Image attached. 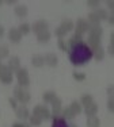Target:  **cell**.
<instances>
[{
  "label": "cell",
  "mask_w": 114,
  "mask_h": 127,
  "mask_svg": "<svg viewBox=\"0 0 114 127\" xmlns=\"http://www.w3.org/2000/svg\"><path fill=\"white\" fill-rule=\"evenodd\" d=\"M92 57H94L92 56V50L90 49L88 45L84 43V42L75 47H72L69 50V60L75 66H80L83 64L88 62Z\"/></svg>",
  "instance_id": "1"
},
{
  "label": "cell",
  "mask_w": 114,
  "mask_h": 127,
  "mask_svg": "<svg viewBox=\"0 0 114 127\" xmlns=\"http://www.w3.org/2000/svg\"><path fill=\"white\" fill-rule=\"evenodd\" d=\"M14 97L16 101L22 103V104H26V103L30 101V93L22 87H16L14 89Z\"/></svg>",
  "instance_id": "2"
},
{
  "label": "cell",
  "mask_w": 114,
  "mask_h": 127,
  "mask_svg": "<svg viewBox=\"0 0 114 127\" xmlns=\"http://www.w3.org/2000/svg\"><path fill=\"white\" fill-rule=\"evenodd\" d=\"M16 80H18V84H19V87H22V88H26V87H29V85H30V77H29L27 69L20 68L19 70L16 72Z\"/></svg>",
  "instance_id": "3"
},
{
  "label": "cell",
  "mask_w": 114,
  "mask_h": 127,
  "mask_svg": "<svg viewBox=\"0 0 114 127\" xmlns=\"http://www.w3.org/2000/svg\"><path fill=\"white\" fill-rule=\"evenodd\" d=\"M33 115H35V116L41 118V119H44V120H48L52 116V112H50V111L48 110V107H45V105H35L34 110H33Z\"/></svg>",
  "instance_id": "4"
},
{
  "label": "cell",
  "mask_w": 114,
  "mask_h": 127,
  "mask_svg": "<svg viewBox=\"0 0 114 127\" xmlns=\"http://www.w3.org/2000/svg\"><path fill=\"white\" fill-rule=\"evenodd\" d=\"M0 81L3 84H11L12 83V72L10 70L7 65L0 66Z\"/></svg>",
  "instance_id": "5"
},
{
  "label": "cell",
  "mask_w": 114,
  "mask_h": 127,
  "mask_svg": "<svg viewBox=\"0 0 114 127\" xmlns=\"http://www.w3.org/2000/svg\"><path fill=\"white\" fill-rule=\"evenodd\" d=\"M88 29H90V23H88V20H86V19H77V22H76V25H75V34H79V35H83L84 32L88 31Z\"/></svg>",
  "instance_id": "6"
},
{
  "label": "cell",
  "mask_w": 114,
  "mask_h": 127,
  "mask_svg": "<svg viewBox=\"0 0 114 127\" xmlns=\"http://www.w3.org/2000/svg\"><path fill=\"white\" fill-rule=\"evenodd\" d=\"M49 29V23L46 20H37L34 25L31 26V31H34L35 34H40V32H44V31H48Z\"/></svg>",
  "instance_id": "7"
},
{
  "label": "cell",
  "mask_w": 114,
  "mask_h": 127,
  "mask_svg": "<svg viewBox=\"0 0 114 127\" xmlns=\"http://www.w3.org/2000/svg\"><path fill=\"white\" fill-rule=\"evenodd\" d=\"M87 45H88V47H90L92 51H95L98 47H101V38L92 37V35H88V38H87Z\"/></svg>",
  "instance_id": "8"
},
{
  "label": "cell",
  "mask_w": 114,
  "mask_h": 127,
  "mask_svg": "<svg viewBox=\"0 0 114 127\" xmlns=\"http://www.w3.org/2000/svg\"><path fill=\"white\" fill-rule=\"evenodd\" d=\"M8 38H10L11 42H14V43H18V42H20V39H22V34H20V31L18 29H12L8 31Z\"/></svg>",
  "instance_id": "9"
},
{
  "label": "cell",
  "mask_w": 114,
  "mask_h": 127,
  "mask_svg": "<svg viewBox=\"0 0 114 127\" xmlns=\"http://www.w3.org/2000/svg\"><path fill=\"white\" fill-rule=\"evenodd\" d=\"M102 34H103V29L101 27V25H90L88 29V35H92V37H98L101 38Z\"/></svg>",
  "instance_id": "10"
},
{
  "label": "cell",
  "mask_w": 114,
  "mask_h": 127,
  "mask_svg": "<svg viewBox=\"0 0 114 127\" xmlns=\"http://www.w3.org/2000/svg\"><path fill=\"white\" fill-rule=\"evenodd\" d=\"M83 43V35H79V34H73L72 37L68 39V47H69V50L72 47L77 46V45Z\"/></svg>",
  "instance_id": "11"
},
{
  "label": "cell",
  "mask_w": 114,
  "mask_h": 127,
  "mask_svg": "<svg viewBox=\"0 0 114 127\" xmlns=\"http://www.w3.org/2000/svg\"><path fill=\"white\" fill-rule=\"evenodd\" d=\"M8 68H10V70L12 72V73H16L18 70L20 69V61L18 57H11L10 58V62H8Z\"/></svg>",
  "instance_id": "12"
},
{
  "label": "cell",
  "mask_w": 114,
  "mask_h": 127,
  "mask_svg": "<svg viewBox=\"0 0 114 127\" xmlns=\"http://www.w3.org/2000/svg\"><path fill=\"white\" fill-rule=\"evenodd\" d=\"M15 112H16V116L19 118V119H22V120L29 119V118H30V112H29V110L25 107V105L18 107L16 110H15Z\"/></svg>",
  "instance_id": "13"
},
{
  "label": "cell",
  "mask_w": 114,
  "mask_h": 127,
  "mask_svg": "<svg viewBox=\"0 0 114 127\" xmlns=\"http://www.w3.org/2000/svg\"><path fill=\"white\" fill-rule=\"evenodd\" d=\"M45 64L49 66H52V68H55V66H57V64H58V58H57L56 54L53 53H49L45 56Z\"/></svg>",
  "instance_id": "14"
},
{
  "label": "cell",
  "mask_w": 114,
  "mask_h": 127,
  "mask_svg": "<svg viewBox=\"0 0 114 127\" xmlns=\"http://www.w3.org/2000/svg\"><path fill=\"white\" fill-rule=\"evenodd\" d=\"M60 29L62 30V31L67 34V32H69L71 30H73V27H75V25H73V22L72 20H69V19H65V20H62L61 22V25L58 26Z\"/></svg>",
  "instance_id": "15"
},
{
  "label": "cell",
  "mask_w": 114,
  "mask_h": 127,
  "mask_svg": "<svg viewBox=\"0 0 114 127\" xmlns=\"http://www.w3.org/2000/svg\"><path fill=\"white\" fill-rule=\"evenodd\" d=\"M31 64H33V66H35V68H41V66L45 65V57L40 56V54H35V56H33V58H31Z\"/></svg>",
  "instance_id": "16"
},
{
  "label": "cell",
  "mask_w": 114,
  "mask_h": 127,
  "mask_svg": "<svg viewBox=\"0 0 114 127\" xmlns=\"http://www.w3.org/2000/svg\"><path fill=\"white\" fill-rule=\"evenodd\" d=\"M86 110H84V112L87 116H95L98 112V104L97 103H92V104H90V105H87V107H84Z\"/></svg>",
  "instance_id": "17"
},
{
  "label": "cell",
  "mask_w": 114,
  "mask_h": 127,
  "mask_svg": "<svg viewBox=\"0 0 114 127\" xmlns=\"http://www.w3.org/2000/svg\"><path fill=\"white\" fill-rule=\"evenodd\" d=\"M14 11H15V15L19 18H25L27 15V7L26 5H16L14 8Z\"/></svg>",
  "instance_id": "18"
},
{
  "label": "cell",
  "mask_w": 114,
  "mask_h": 127,
  "mask_svg": "<svg viewBox=\"0 0 114 127\" xmlns=\"http://www.w3.org/2000/svg\"><path fill=\"white\" fill-rule=\"evenodd\" d=\"M50 37H52V34L49 31H44V32L37 34V41L41 42V43H46L48 41H50Z\"/></svg>",
  "instance_id": "19"
},
{
  "label": "cell",
  "mask_w": 114,
  "mask_h": 127,
  "mask_svg": "<svg viewBox=\"0 0 114 127\" xmlns=\"http://www.w3.org/2000/svg\"><path fill=\"white\" fill-rule=\"evenodd\" d=\"M101 126V120L98 116H88L87 119V127H99Z\"/></svg>",
  "instance_id": "20"
},
{
  "label": "cell",
  "mask_w": 114,
  "mask_h": 127,
  "mask_svg": "<svg viewBox=\"0 0 114 127\" xmlns=\"http://www.w3.org/2000/svg\"><path fill=\"white\" fill-rule=\"evenodd\" d=\"M75 116H76V115L73 114V111H72L69 107L62 108V111H61V118L62 119H73Z\"/></svg>",
  "instance_id": "21"
},
{
  "label": "cell",
  "mask_w": 114,
  "mask_h": 127,
  "mask_svg": "<svg viewBox=\"0 0 114 127\" xmlns=\"http://www.w3.org/2000/svg\"><path fill=\"white\" fill-rule=\"evenodd\" d=\"M92 56H94V58L97 60V61H102L103 60V57H105V49L103 47H98L95 51H92Z\"/></svg>",
  "instance_id": "22"
},
{
  "label": "cell",
  "mask_w": 114,
  "mask_h": 127,
  "mask_svg": "<svg viewBox=\"0 0 114 127\" xmlns=\"http://www.w3.org/2000/svg\"><path fill=\"white\" fill-rule=\"evenodd\" d=\"M94 12H95V15H97L98 18H99V20H107V18H109L107 11L103 10V8H98V10H95Z\"/></svg>",
  "instance_id": "23"
},
{
  "label": "cell",
  "mask_w": 114,
  "mask_h": 127,
  "mask_svg": "<svg viewBox=\"0 0 114 127\" xmlns=\"http://www.w3.org/2000/svg\"><path fill=\"white\" fill-rule=\"evenodd\" d=\"M69 108H71L72 111H73V114H75V115L82 114V104H80L79 101H72V103H71V105H69Z\"/></svg>",
  "instance_id": "24"
},
{
  "label": "cell",
  "mask_w": 114,
  "mask_h": 127,
  "mask_svg": "<svg viewBox=\"0 0 114 127\" xmlns=\"http://www.w3.org/2000/svg\"><path fill=\"white\" fill-rule=\"evenodd\" d=\"M92 103H94V99H92L91 95H83L82 99H80V104L84 105V107H87V105H90V104H92Z\"/></svg>",
  "instance_id": "25"
},
{
  "label": "cell",
  "mask_w": 114,
  "mask_h": 127,
  "mask_svg": "<svg viewBox=\"0 0 114 127\" xmlns=\"http://www.w3.org/2000/svg\"><path fill=\"white\" fill-rule=\"evenodd\" d=\"M87 19H88V23H90V25H99V23H101L99 18H98L97 15H95V12H94V11L88 14V16H87Z\"/></svg>",
  "instance_id": "26"
},
{
  "label": "cell",
  "mask_w": 114,
  "mask_h": 127,
  "mask_svg": "<svg viewBox=\"0 0 114 127\" xmlns=\"http://www.w3.org/2000/svg\"><path fill=\"white\" fill-rule=\"evenodd\" d=\"M57 46L61 51H69V47H68V42L64 41V38H58L57 41Z\"/></svg>",
  "instance_id": "27"
},
{
  "label": "cell",
  "mask_w": 114,
  "mask_h": 127,
  "mask_svg": "<svg viewBox=\"0 0 114 127\" xmlns=\"http://www.w3.org/2000/svg\"><path fill=\"white\" fill-rule=\"evenodd\" d=\"M18 30L20 31L22 35H26V34H29V32L31 31V26H30L29 23H22V25L18 27Z\"/></svg>",
  "instance_id": "28"
},
{
  "label": "cell",
  "mask_w": 114,
  "mask_h": 127,
  "mask_svg": "<svg viewBox=\"0 0 114 127\" xmlns=\"http://www.w3.org/2000/svg\"><path fill=\"white\" fill-rule=\"evenodd\" d=\"M56 97V93L53 91H46L44 93V101L45 103H52V100Z\"/></svg>",
  "instance_id": "29"
},
{
  "label": "cell",
  "mask_w": 114,
  "mask_h": 127,
  "mask_svg": "<svg viewBox=\"0 0 114 127\" xmlns=\"http://www.w3.org/2000/svg\"><path fill=\"white\" fill-rule=\"evenodd\" d=\"M52 127H69L65 123V120L62 119V118H56V119H53V126Z\"/></svg>",
  "instance_id": "30"
},
{
  "label": "cell",
  "mask_w": 114,
  "mask_h": 127,
  "mask_svg": "<svg viewBox=\"0 0 114 127\" xmlns=\"http://www.w3.org/2000/svg\"><path fill=\"white\" fill-rule=\"evenodd\" d=\"M29 122H30V125H31V126H40L41 123H42V119L38 118V116H35V115H30Z\"/></svg>",
  "instance_id": "31"
},
{
  "label": "cell",
  "mask_w": 114,
  "mask_h": 127,
  "mask_svg": "<svg viewBox=\"0 0 114 127\" xmlns=\"http://www.w3.org/2000/svg\"><path fill=\"white\" fill-rule=\"evenodd\" d=\"M87 5H88V8L98 10L99 5H101V1H99V0H88V1H87Z\"/></svg>",
  "instance_id": "32"
},
{
  "label": "cell",
  "mask_w": 114,
  "mask_h": 127,
  "mask_svg": "<svg viewBox=\"0 0 114 127\" xmlns=\"http://www.w3.org/2000/svg\"><path fill=\"white\" fill-rule=\"evenodd\" d=\"M8 47L5 46V45H0V60L5 58V57H8Z\"/></svg>",
  "instance_id": "33"
},
{
  "label": "cell",
  "mask_w": 114,
  "mask_h": 127,
  "mask_svg": "<svg viewBox=\"0 0 114 127\" xmlns=\"http://www.w3.org/2000/svg\"><path fill=\"white\" fill-rule=\"evenodd\" d=\"M73 78L76 81H84L86 80V74L80 73V72H73Z\"/></svg>",
  "instance_id": "34"
},
{
  "label": "cell",
  "mask_w": 114,
  "mask_h": 127,
  "mask_svg": "<svg viewBox=\"0 0 114 127\" xmlns=\"http://www.w3.org/2000/svg\"><path fill=\"white\" fill-rule=\"evenodd\" d=\"M107 110L114 114V99H109V101H107Z\"/></svg>",
  "instance_id": "35"
},
{
  "label": "cell",
  "mask_w": 114,
  "mask_h": 127,
  "mask_svg": "<svg viewBox=\"0 0 114 127\" xmlns=\"http://www.w3.org/2000/svg\"><path fill=\"white\" fill-rule=\"evenodd\" d=\"M107 96L109 99H114V85L107 87Z\"/></svg>",
  "instance_id": "36"
},
{
  "label": "cell",
  "mask_w": 114,
  "mask_h": 127,
  "mask_svg": "<svg viewBox=\"0 0 114 127\" xmlns=\"http://www.w3.org/2000/svg\"><path fill=\"white\" fill-rule=\"evenodd\" d=\"M8 101H10L11 107H12L14 110H16V108H18V101L15 100V97H10V99H8Z\"/></svg>",
  "instance_id": "37"
},
{
  "label": "cell",
  "mask_w": 114,
  "mask_h": 127,
  "mask_svg": "<svg viewBox=\"0 0 114 127\" xmlns=\"http://www.w3.org/2000/svg\"><path fill=\"white\" fill-rule=\"evenodd\" d=\"M106 7L109 8L112 12H114V0H109V1H106Z\"/></svg>",
  "instance_id": "38"
},
{
  "label": "cell",
  "mask_w": 114,
  "mask_h": 127,
  "mask_svg": "<svg viewBox=\"0 0 114 127\" xmlns=\"http://www.w3.org/2000/svg\"><path fill=\"white\" fill-rule=\"evenodd\" d=\"M107 22L110 23V25H114V12H112L109 15V18H107Z\"/></svg>",
  "instance_id": "39"
},
{
  "label": "cell",
  "mask_w": 114,
  "mask_h": 127,
  "mask_svg": "<svg viewBox=\"0 0 114 127\" xmlns=\"http://www.w3.org/2000/svg\"><path fill=\"white\" fill-rule=\"evenodd\" d=\"M12 127H30V126L26 125V123H14Z\"/></svg>",
  "instance_id": "40"
},
{
  "label": "cell",
  "mask_w": 114,
  "mask_h": 127,
  "mask_svg": "<svg viewBox=\"0 0 114 127\" xmlns=\"http://www.w3.org/2000/svg\"><path fill=\"white\" fill-rule=\"evenodd\" d=\"M107 51H109V53L112 54V56H114V45L110 43V45H109V47H107Z\"/></svg>",
  "instance_id": "41"
},
{
  "label": "cell",
  "mask_w": 114,
  "mask_h": 127,
  "mask_svg": "<svg viewBox=\"0 0 114 127\" xmlns=\"http://www.w3.org/2000/svg\"><path fill=\"white\" fill-rule=\"evenodd\" d=\"M3 35H4V27L0 25V38H3Z\"/></svg>",
  "instance_id": "42"
},
{
  "label": "cell",
  "mask_w": 114,
  "mask_h": 127,
  "mask_svg": "<svg viewBox=\"0 0 114 127\" xmlns=\"http://www.w3.org/2000/svg\"><path fill=\"white\" fill-rule=\"evenodd\" d=\"M110 43L114 45V31L112 32V35H110Z\"/></svg>",
  "instance_id": "43"
},
{
  "label": "cell",
  "mask_w": 114,
  "mask_h": 127,
  "mask_svg": "<svg viewBox=\"0 0 114 127\" xmlns=\"http://www.w3.org/2000/svg\"><path fill=\"white\" fill-rule=\"evenodd\" d=\"M1 4H3V1H1V0H0V5H1Z\"/></svg>",
  "instance_id": "44"
},
{
  "label": "cell",
  "mask_w": 114,
  "mask_h": 127,
  "mask_svg": "<svg viewBox=\"0 0 114 127\" xmlns=\"http://www.w3.org/2000/svg\"><path fill=\"white\" fill-rule=\"evenodd\" d=\"M1 65H3V64H1V62H0V66H1Z\"/></svg>",
  "instance_id": "45"
}]
</instances>
